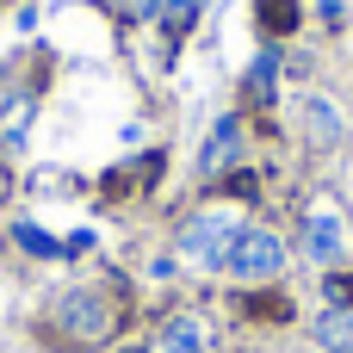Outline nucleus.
<instances>
[{
  "mask_svg": "<svg viewBox=\"0 0 353 353\" xmlns=\"http://www.w3.org/2000/svg\"><path fill=\"white\" fill-rule=\"evenodd\" d=\"M236 230H242V217H236V211H199V217H186V223H180L174 248H180V261H186V267L217 273V267H223V248H230V236H236Z\"/></svg>",
  "mask_w": 353,
  "mask_h": 353,
  "instance_id": "nucleus-3",
  "label": "nucleus"
},
{
  "mask_svg": "<svg viewBox=\"0 0 353 353\" xmlns=\"http://www.w3.org/2000/svg\"><path fill=\"white\" fill-rule=\"evenodd\" d=\"M19 242H25V254H56V242L43 230H31V223H19Z\"/></svg>",
  "mask_w": 353,
  "mask_h": 353,
  "instance_id": "nucleus-11",
  "label": "nucleus"
},
{
  "mask_svg": "<svg viewBox=\"0 0 353 353\" xmlns=\"http://www.w3.org/2000/svg\"><path fill=\"white\" fill-rule=\"evenodd\" d=\"M273 68H279V50H267V56L254 62V74H248V87H254L261 99H273Z\"/></svg>",
  "mask_w": 353,
  "mask_h": 353,
  "instance_id": "nucleus-9",
  "label": "nucleus"
},
{
  "mask_svg": "<svg viewBox=\"0 0 353 353\" xmlns=\"http://www.w3.org/2000/svg\"><path fill=\"white\" fill-rule=\"evenodd\" d=\"M285 261H292L285 236H273V230H261V223H242V230L230 236V248H223V267H217V273H230L236 285H267V279H279V273H285Z\"/></svg>",
  "mask_w": 353,
  "mask_h": 353,
  "instance_id": "nucleus-1",
  "label": "nucleus"
},
{
  "mask_svg": "<svg viewBox=\"0 0 353 353\" xmlns=\"http://www.w3.org/2000/svg\"><path fill=\"white\" fill-rule=\"evenodd\" d=\"M161 353H211V329H205L192 310H180V316L161 329Z\"/></svg>",
  "mask_w": 353,
  "mask_h": 353,
  "instance_id": "nucleus-8",
  "label": "nucleus"
},
{
  "mask_svg": "<svg viewBox=\"0 0 353 353\" xmlns=\"http://www.w3.org/2000/svg\"><path fill=\"white\" fill-rule=\"evenodd\" d=\"M298 130H304V143H310L316 155H329V149L347 143V112H341L329 93H298Z\"/></svg>",
  "mask_w": 353,
  "mask_h": 353,
  "instance_id": "nucleus-5",
  "label": "nucleus"
},
{
  "mask_svg": "<svg viewBox=\"0 0 353 353\" xmlns=\"http://www.w3.org/2000/svg\"><path fill=\"white\" fill-rule=\"evenodd\" d=\"M124 6H130V12H143V19H155V12H161V0H124Z\"/></svg>",
  "mask_w": 353,
  "mask_h": 353,
  "instance_id": "nucleus-12",
  "label": "nucleus"
},
{
  "mask_svg": "<svg viewBox=\"0 0 353 353\" xmlns=\"http://www.w3.org/2000/svg\"><path fill=\"white\" fill-rule=\"evenodd\" d=\"M25 118H31V99H19V105L6 112V124H0V143H6V149H19V130H25Z\"/></svg>",
  "mask_w": 353,
  "mask_h": 353,
  "instance_id": "nucleus-10",
  "label": "nucleus"
},
{
  "mask_svg": "<svg viewBox=\"0 0 353 353\" xmlns=\"http://www.w3.org/2000/svg\"><path fill=\"white\" fill-rule=\"evenodd\" d=\"M310 341L323 353H353V304H329V310L310 323Z\"/></svg>",
  "mask_w": 353,
  "mask_h": 353,
  "instance_id": "nucleus-7",
  "label": "nucleus"
},
{
  "mask_svg": "<svg viewBox=\"0 0 353 353\" xmlns=\"http://www.w3.org/2000/svg\"><path fill=\"white\" fill-rule=\"evenodd\" d=\"M112 323H118V310H112V292H99V285H74V292H62V304H56V329H62L68 347L105 341Z\"/></svg>",
  "mask_w": 353,
  "mask_h": 353,
  "instance_id": "nucleus-2",
  "label": "nucleus"
},
{
  "mask_svg": "<svg viewBox=\"0 0 353 353\" xmlns=\"http://www.w3.org/2000/svg\"><path fill=\"white\" fill-rule=\"evenodd\" d=\"M347 248H353V236H347V217H341V211L310 205V211L298 217V254H304V261H316V267H341Z\"/></svg>",
  "mask_w": 353,
  "mask_h": 353,
  "instance_id": "nucleus-4",
  "label": "nucleus"
},
{
  "mask_svg": "<svg viewBox=\"0 0 353 353\" xmlns=\"http://www.w3.org/2000/svg\"><path fill=\"white\" fill-rule=\"evenodd\" d=\"M118 353H149V347H118Z\"/></svg>",
  "mask_w": 353,
  "mask_h": 353,
  "instance_id": "nucleus-13",
  "label": "nucleus"
},
{
  "mask_svg": "<svg viewBox=\"0 0 353 353\" xmlns=\"http://www.w3.org/2000/svg\"><path fill=\"white\" fill-rule=\"evenodd\" d=\"M242 118L236 112H223L217 124H211V137H205V149H199V180H223L236 161H242Z\"/></svg>",
  "mask_w": 353,
  "mask_h": 353,
  "instance_id": "nucleus-6",
  "label": "nucleus"
}]
</instances>
